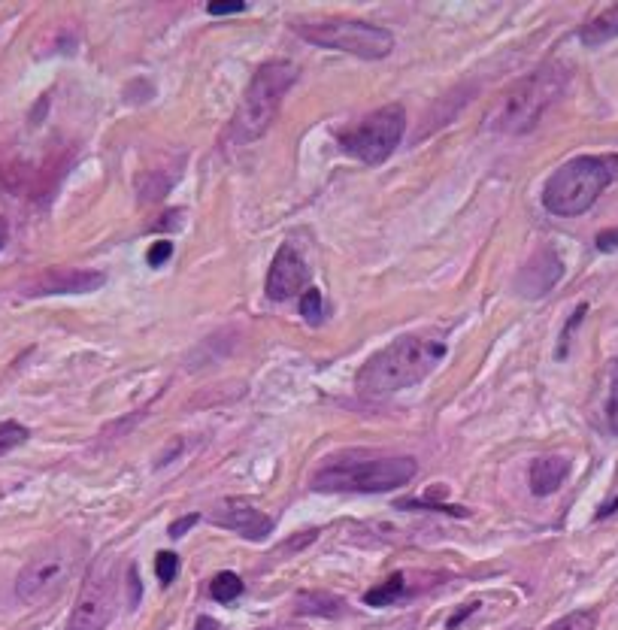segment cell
<instances>
[{
    "label": "cell",
    "instance_id": "6da1fadb",
    "mask_svg": "<svg viewBox=\"0 0 618 630\" xmlns=\"http://www.w3.org/2000/svg\"><path fill=\"white\" fill-rule=\"evenodd\" d=\"M446 358V343L431 334H406L370 355L355 376V388L364 397H388L419 385Z\"/></svg>",
    "mask_w": 618,
    "mask_h": 630
},
{
    "label": "cell",
    "instance_id": "7a4b0ae2",
    "mask_svg": "<svg viewBox=\"0 0 618 630\" xmlns=\"http://www.w3.org/2000/svg\"><path fill=\"white\" fill-rule=\"evenodd\" d=\"M416 461L400 455L340 452L313 473V488L322 494H382L416 479Z\"/></svg>",
    "mask_w": 618,
    "mask_h": 630
},
{
    "label": "cell",
    "instance_id": "3957f363",
    "mask_svg": "<svg viewBox=\"0 0 618 630\" xmlns=\"http://www.w3.org/2000/svg\"><path fill=\"white\" fill-rule=\"evenodd\" d=\"M297 82V67L291 61H267L255 70L243 100L237 103L234 119L225 131V146H249L270 131L279 116L282 97Z\"/></svg>",
    "mask_w": 618,
    "mask_h": 630
},
{
    "label": "cell",
    "instance_id": "277c9868",
    "mask_svg": "<svg viewBox=\"0 0 618 630\" xmlns=\"http://www.w3.org/2000/svg\"><path fill=\"white\" fill-rule=\"evenodd\" d=\"M615 179L618 155H579L549 176L543 188V206L561 219L582 216Z\"/></svg>",
    "mask_w": 618,
    "mask_h": 630
},
{
    "label": "cell",
    "instance_id": "5b68a950",
    "mask_svg": "<svg viewBox=\"0 0 618 630\" xmlns=\"http://www.w3.org/2000/svg\"><path fill=\"white\" fill-rule=\"evenodd\" d=\"M567 88V70L561 64H546L515 82L509 94L500 100V107L491 116V128L500 134H528L537 128L543 113L561 97Z\"/></svg>",
    "mask_w": 618,
    "mask_h": 630
},
{
    "label": "cell",
    "instance_id": "8992f818",
    "mask_svg": "<svg viewBox=\"0 0 618 630\" xmlns=\"http://www.w3.org/2000/svg\"><path fill=\"white\" fill-rule=\"evenodd\" d=\"M291 31L303 37L306 43L322 46V49H337L346 55H358L367 61L388 58L394 49L391 31L358 22V19H316V22H291Z\"/></svg>",
    "mask_w": 618,
    "mask_h": 630
},
{
    "label": "cell",
    "instance_id": "52a82bcc",
    "mask_svg": "<svg viewBox=\"0 0 618 630\" xmlns=\"http://www.w3.org/2000/svg\"><path fill=\"white\" fill-rule=\"evenodd\" d=\"M406 131V113L400 103H388L382 110H373L361 122L343 128L337 134V143L346 155L364 161V164H382L391 158V152L400 146V137Z\"/></svg>",
    "mask_w": 618,
    "mask_h": 630
},
{
    "label": "cell",
    "instance_id": "ba28073f",
    "mask_svg": "<svg viewBox=\"0 0 618 630\" xmlns=\"http://www.w3.org/2000/svg\"><path fill=\"white\" fill-rule=\"evenodd\" d=\"M82 558V543L79 540H58L37 558L25 564V570L16 579V594L22 603H40L49 600L61 591V585L73 576L76 564Z\"/></svg>",
    "mask_w": 618,
    "mask_h": 630
},
{
    "label": "cell",
    "instance_id": "9c48e42d",
    "mask_svg": "<svg viewBox=\"0 0 618 630\" xmlns=\"http://www.w3.org/2000/svg\"><path fill=\"white\" fill-rule=\"evenodd\" d=\"M116 597H119V579H116L113 558H100L91 567L76 597L67 630H103L116 615Z\"/></svg>",
    "mask_w": 618,
    "mask_h": 630
},
{
    "label": "cell",
    "instance_id": "30bf717a",
    "mask_svg": "<svg viewBox=\"0 0 618 630\" xmlns=\"http://www.w3.org/2000/svg\"><path fill=\"white\" fill-rule=\"evenodd\" d=\"M107 276L100 270H79V267H49L40 276H34L25 285L28 297H43V294H88L97 291Z\"/></svg>",
    "mask_w": 618,
    "mask_h": 630
},
{
    "label": "cell",
    "instance_id": "8fae6325",
    "mask_svg": "<svg viewBox=\"0 0 618 630\" xmlns=\"http://www.w3.org/2000/svg\"><path fill=\"white\" fill-rule=\"evenodd\" d=\"M309 288V264L294 246H282L270 264L267 273V297L270 300H288Z\"/></svg>",
    "mask_w": 618,
    "mask_h": 630
},
{
    "label": "cell",
    "instance_id": "7c38bea8",
    "mask_svg": "<svg viewBox=\"0 0 618 630\" xmlns=\"http://www.w3.org/2000/svg\"><path fill=\"white\" fill-rule=\"evenodd\" d=\"M210 521L219 528H228L246 540H264L273 531V518H267L261 509H255L246 500H222L213 512Z\"/></svg>",
    "mask_w": 618,
    "mask_h": 630
},
{
    "label": "cell",
    "instance_id": "4fadbf2b",
    "mask_svg": "<svg viewBox=\"0 0 618 630\" xmlns=\"http://www.w3.org/2000/svg\"><path fill=\"white\" fill-rule=\"evenodd\" d=\"M567 473H570V464H567L564 458H558V455L537 458V461L531 464V473H528V476H531V491H534L537 497L555 494V491L564 485Z\"/></svg>",
    "mask_w": 618,
    "mask_h": 630
},
{
    "label": "cell",
    "instance_id": "5bb4252c",
    "mask_svg": "<svg viewBox=\"0 0 618 630\" xmlns=\"http://www.w3.org/2000/svg\"><path fill=\"white\" fill-rule=\"evenodd\" d=\"M615 37H618V4H612V7L600 10L597 16H591V19L582 25V31H579V40H582L588 49L603 46V43H609V40H615Z\"/></svg>",
    "mask_w": 618,
    "mask_h": 630
},
{
    "label": "cell",
    "instance_id": "9a60e30c",
    "mask_svg": "<svg viewBox=\"0 0 618 630\" xmlns=\"http://www.w3.org/2000/svg\"><path fill=\"white\" fill-rule=\"evenodd\" d=\"M403 588H406L403 576H400V573H394L388 582H382V585L370 588V591L364 594V600H367V606H391V603H397V600L403 597Z\"/></svg>",
    "mask_w": 618,
    "mask_h": 630
},
{
    "label": "cell",
    "instance_id": "2e32d148",
    "mask_svg": "<svg viewBox=\"0 0 618 630\" xmlns=\"http://www.w3.org/2000/svg\"><path fill=\"white\" fill-rule=\"evenodd\" d=\"M210 594H213L216 603H231L243 594V579L237 573H219L210 582Z\"/></svg>",
    "mask_w": 618,
    "mask_h": 630
},
{
    "label": "cell",
    "instance_id": "e0dca14e",
    "mask_svg": "<svg viewBox=\"0 0 618 630\" xmlns=\"http://www.w3.org/2000/svg\"><path fill=\"white\" fill-rule=\"evenodd\" d=\"M28 428L19 425V422H0V458H4L7 452H13L16 446H22L28 440Z\"/></svg>",
    "mask_w": 618,
    "mask_h": 630
},
{
    "label": "cell",
    "instance_id": "ac0fdd59",
    "mask_svg": "<svg viewBox=\"0 0 618 630\" xmlns=\"http://www.w3.org/2000/svg\"><path fill=\"white\" fill-rule=\"evenodd\" d=\"M300 315L306 322L319 325L322 322V291L319 288H306L300 297Z\"/></svg>",
    "mask_w": 618,
    "mask_h": 630
},
{
    "label": "cell",
    "instance_id": "d6986e66",
    "mask_svg": "<svg viewBox=\"0 0 618 630\" xmlns=\"http://www.w3.org/2000/svg\"><path fill=\"white\" fill-rule=\"evenodd\" d=\"M606 418H609V428L618 437V361H612L609 370V403H606Z\"/></svg>",
    "mask_w": 618,
    "mask_h": 630
},
{
    "label": "cell",
    "instance_id": "ffe728a7",
    "mask_svg": "<svg viewBox=\"0 0 618 630\" xmlns=\"http://www.w3.org/2000/svg\"><path fill=\"white\" fill-rule=\"evenodd\" d=\"M549 630H594V612H570L558 618Z\"/></svg>",
    "mask_w": 618,
    "mask_h": 630
},
{
    "label": "cell",
    "instance_id": "44dd1931",
    "mask_svg": "<svg viewBox=\"0 0 618 630\" xmlns=\"http://www.w3.org/2000/svg\"><path fill=\"white\" fill-rule=\"evenodd\" d=\"M155 570H158L161 585H173V579H176V573H179V558H176L173 552H158Z\"/></svg>",
    "mask_w": 618,
    "mask_h": 630
},
{
    "label": "cell",
    "instance_id": "7402d4cb",
    "mask_svg": "<svg viewBox=\"0 0 618 630\" xmlns=\"http://www.w3.org/2000/svg\"><path fill=\"white\" fill-rule=\"evenodd\" d=\"M170 255H173V243L170 240H158V243L149 246L146 261H149V267H161L164 261H170Z\"/></svg>",
    "mask_w": 618,
    "mask_h": 630
},
{
    "label": "cell",
    "instance_id": "603a6c76",
    "mask_svg": "<svg viewBox=\"0 0 618 630\" xmlns=\"http://www.w3.org/2000/svg\"><path fill=\"white\" fill-rule=\"evenodd\" d=\"M397 509H437V512H446V515H467L464 506H437V503H422V500H400Z\"/></svg>",
    "mask_w": 618,
    "mask_h": 630
},
{
    "label": "cell",
    "instance_id": "cb8c5ba5",
    "mask_svg": "<svg viewBox=\"0 0 618 630\" xmlns=\"http://www.w3.org/2000/svg\"><path fill=\"white\" fill-rule=\"evenodd\" d=\"M197 521H200V515H197V512H191V515H182V518H176V521L170 524V537H173V540H179V537H182L185 531H191V528H194V524H197Z\"/></svg>",
    "mask_w": 618,
    "mask_h": 630
},
{
    "label": "cell",
    "instance_id": "d4e9b609",
    "mask_svg": "<svg viewBox=\"0 0 618 630\" xmlns=\"http://www.w3.org/2000/svg\"><path fill=\"white\" fill-rule=\"evenodd\" d=\"M594 243H597V249H600V252H615V249H618V228H612V231H600Z\"/></svg>",
    "mask_w": 618,
    "mask_h": 630
},
{
    "label": "cell",
    "instance_id": "484cf974",
    "mask_svg": "<svg viewBox=\"0 0 618 630\" xmlns=\"http://www.w3.org/2000/svg\"><path fill=\"white\" fill-rule=\"evenodd\" d=\"M246 4H240V0H231V4H210L206 7V13L210 16H231V13H243Z\"/></svg>",
    "mask_w": 618,
    "mask_h": 630
},
{
    "label": "cell",
    "instance_id": "4316f807",
    "mask_svg": "<svg viewBox=\"0 0 618 630\" xmlns=\"http://www.w3.org/2000/svg\"><path fill=\"white\" fill-rule=\"evenodd\" d=\"M476 609H479V603H467L458 615H452V618H449V627H452V630H458V627H461V621H464L467 615H473Z\"/></svg>",
    "mask_w": 618,
    "mask_h": 630
},
{
    "label": "cell",
    "instance_id": "83f0119b",
    "mask_svg": "<svg viewBox=\"0 0 618 630\" xmlns=\"http://www.w3.org/2000/svg\"><path fill=\"white\" fill-rule=\"evenodd\" d=\"M7 240H10V225H7V219H0V249L7 246Z\"/></svg>",
    "mask_w": 618,
    "mask_h": 630
},
{
    "label": "cell",
    "instance_id": "f1b7e54d",
    "mask_svg": "<svg viewBox=\"0 0 618 630\" xmlns=\"http://www.w3.org/2000/svg\"><path fill=\"white\" fill-rule=\"evenodd\" d=\"M216 627H219V624L210 621V618H200V621H197V630H216Z\"/></svg>",
    "mask_w": 618,
    "mask_h": 630
}]
</instances>
